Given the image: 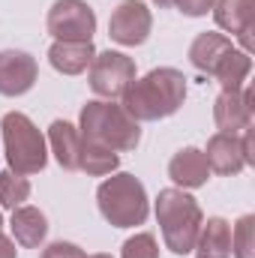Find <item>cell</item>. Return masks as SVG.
I'll use <instances>...</instances> for the list:
<instances>
[{"instance_id":"25","label":"cell","mask_w":255,"mask_h":258,"mask_svg":"<svg viewBox=\"0 0 255 258\" xmlns=\"http://www.w3.org/2000/svg\"><path fill=\"white\" fill-rule=\"evenodd\" d=\"M174 6L189 15V18H198V15H207L213 9V0H174Z\"/></svg>"},{"instance_id":"17","label":"cell","mask_w":255,"mask_h":258,"mask_svg":"<svg viewBox=\"0 0 255 258\" xmlns=\"http://www.w3.org/2000/svg\"><path fill=\"white\" fill-rule=\"evenodd\" d=\"M9 228H12V234H15V240H18L21 246L36 249V246L45 240V234H48V219H45V213H42L39 207L21 204V207L12 210Z\"/></svg>"},{"instance_id":"22","label":"cell","mask_w":255,"mask_h":258,"mask_svg":"<svg viewBox=\"0 0 255 258\" xmlns=\"http://www.w3.org/2000/svg\"><path fill=\"white\" fill-rule=\"evenodd\" d=\"M231 255L234 258H255V216L243 213L234 222L231 231Z\"/></svg>"},{"instance_id":"8","label":"cell","mask_w":255,"mask_h":258,"mask_svg":"<svg viewBox=\"0 0 255 258\" xmlns=\"http://www.w3.org/2000/svg\"><path fill=\"white\" fill-rule=\"evenodd\" d=\"M150 30H153V15H150L147 3H141V0H120L108 18V36L126 48L144 45Z\"/></svg>"},{"instance_id":"5","label":"cell","mask_w":255,"mask_h":258,"mask_svg":"<svg viewBox=\"0 0 255 258\" xmlns=\"http://www.w3.org/2000/svg\"><path fill=\"white\" fill-rule=\"evenodd\" d=\"M96 204L105 222H111L114 228H135L150 213L147 189L135 174H111L108 180H102L96 189Z\"/></svg>"},{"instance_id":"9","label":"cell","mask_w":255,"mask_h":258,"mask_svg":"<svg viewBox=\"0 0 255 258\" xmlns=\"http://www.w3.org/2000/svg\"><path fill=\"white\" fill-rule=\"evenodd\" d=\"M216 24L240 42V51L252 54L255 48V0H213Z\"/></svg>"},{"instance_id":"20","label":"cell","mask_w":255,"mask_h":258,"mask_svg":"<svg viewBox=\"0 0 255 258\" xmlns=\"http://www.w3.org/2000/svg\"><path fill=\"white\" fill-rule=\"evenodd\" d=\"M249 72H252V57H249L246 51H240V48H231V51L222 57V63L216 66L213 78L222 84V90H240V87L246 84Z\"/></svg>"},{"instance_id":"16","label":"cell","mask_w":255,"mask_h":258,"mask_svg":"<svg viewBox=\"0 0 255 258\" xmlns=\"http://www.w3.org/2000/svg\"><path fill=\"white\" fill-rule=\"evenodd\" d=\"M192 252L195 258H228L231 255V225L222 216H210L207 222H201Z\"/></svg>"},{"instance_id":"15","label":"cell","mask_w":255,"mask_h":258,"mask_svg":"<svg viewBox=\"0 0 255 258\" xmlns=\"http://www.w3.org/2000/svg\"><path fill=\"white\" fill-rule=\"evenodd\" d=\"M93 57H96L93 42H60V39H54V45L48 48V63L60 75H81L93 63Z\"/></svg>"},{"instance_id":"19","label":"cell","mask_w":255,"mask_h":258,"mask_svg":"<svg viewBox=\"0 0 255 258\" xmlns=\"http://www.w3.org/2000/svg\"><path fill=\"white\" fill-rule=\"evenodd\" d=\"M120 165V156L117 150L99 144V141H90L81 135V156H78V171L90 174V177H108L114 174Z\"/></svg>"},{"instance_id":"24","label":"cell","mask_w":255,"mask_h":258,"mask_svg":"<svg viewBox=\"0 0 255 258\" xmlns=\"http://www.w3.org/2000/svg\"><path fill=\"white\" fill-rule=\"evenodd\" d=\"M39 258H87V255H84V249H81V246H75V243L54 240V243H48V246L42 249V255H39Z\"/></svg>"},{"instance_id":"14","label":"cell","mask_w":255,"mask_h":258,"mask_svg":"<svg viewBox=\"0 0 255 258\" xmlns=\"http://www.w3.org/2000/svg\"><path fill=\"white\" fill-rule=\"evenodd\" d=\"M231 48H234V45H231V39H228V36L213 33V30H204V33H198V36L192 39L189 63L195 66L198 72H204V75H210V78H213L216 66L222 63V57H225Z\"/></svg>"},{"instance_id":"6","label":"cell","mask_w":255,"mask_h":258,"mask_svg":"<svg viewBox=\"0 0 255 258\" xmlns=\"http://www.w3.org/2000/svg\"><path fill=\"white\" fill-rule=\"evenodd\" d=\"M45 27L60 42H93L96 12L84 0H54V6L48 9Z\"/></svg>"},{"instance_id":"12","label":"cell","mask_w":255,"mask_h":258,"mask_svg":"<svg viewBox=\"0 0 255 258\" xmlns=\"http://www.w3.org/2000/svg\"><path fill=\"white\" fill-rule=\"evenodd\" d=\"M204 159H207V168L216 171V174H240L246 168V156H243V141L240 135H231V132H216L210 135L207 141V150H201Z\"/></svg>"},{"instance_id":"27","label":"cell","mask_w":255,"mask_h":258,"mask_svg":"<svg viewBox=\"0 0 255 258\" xmlns=\"http://www.w3.org/2000/svg\"><path fill=\"white\" fill-rule=\"evenodd\" d=\"M18 255V249H15V243L0 231V258H15Z\"/></svg>"},{"instance_id":"26","label":"cell","mask_w":255,"mask_h":258,"mask_svg":"<svg viewBox=\"0 0 255 258\" xmlns=\"http://www.w3.org/2000/svg\"><path fill=\"white\" fill-rule=\"evenodd\" d=\"M240 141H243V156H246V165H255V135H252V126L243 129Z\"/></svg>"},{"instance_id":"3","label":"cell","mask_w":255,"mask_h":258,"mask_svg":"<svg viewBox=\"0 0 255 258\" xmlns=\"http://www.w3.org/2000/svg\"><path fill=\"white\" fill-rule=\"evenodd\" d=\"M78 132L90 141H99L117 153L135 150L141 141V123L132 120L123 105L111 102V99H90L81 108L78 117Z\"/></svg>"},{"instance_id":"18","label":"cell","mask_w":255,"mask_h":258,"mask_svg":"<svg viewBox=\"0 0 255 258\" xmlns=\"http://www.w3.org/2000/svg\"><path fill=\"white\" fill-rule=\"evenodd\" d=\"M48 147H51L54 159L60 162V168L78 171V156H81V132H78V126H72L66 120H54L48 126Z\"/></svg>"},{"instance_id":"21","label":"cell","mask_w":255,"mask_h":258,"mask_svg":"<svg viewBox=\"0 0 255 258\" xmlns=\"http://www.w3.org/2000/svg\"><path fill=\"white\" fill-rule=\"evenodd\" d=\"M30 198V180L15 171H0V204L15 210Z\"/></svg>"},{"instance_id":"2","label":"cell","mask_w":255,"mask_h":258,"mask_svg":"<svg viewBox=\"0 0 255 258\" xmlns=\"http://www.w3.org/2000/svg\"><path fill=\"white\" fill-rule=\"evenodd\" d=\"M156 222L162 228V240L174 255H189L195 249L204 213L186 189H162L156 195Z\"/></svg>"},{"instance_id":"13","label":"cell","mask_w":255,"mask_h":258,"mask_svg":"<svg viewBox=\"0 0 255 258\" xmlns=\"http://www.w3.org/2000/svg\"><path fill=\"white\" fill-rule=\"evenodd\" d=\"M168 177L177 183V189H198L210 180L207 159L198 147H183L168 162Z\"/></svg>"},{"instance_id":"10","label":"cell","mask_w":255,"mask_h":258,"mask_svg":"<svg viewBox=\"0 0 255 258\" xmlns=\"http://www.w3.org/2000/svg\"><path fill=\"white\" fill-rule=\"evenodd\" d=\"M255 90L249 84H243L240 90H222L213 102V120L219 132H243L252 126V111H255Z\"/></svg>"},{"instance_id":"4","label":"cell","mask_w":255,"mask_h":258,"mask_svg":"<svg viewBox=\"0 0 255 258\" xmlns=\"http://www.w3.org/2000/svg\"><path fill=\"white\" fill-rule=\"evenodd\" d=\"M3 132V153L9 162V171L27 177V174H39L48 162V144L45 135L33 126V120L21 111H9L0 120Z\"/></svg>"},{"instance_id":"28","label":"cell","mask_w":255,"mask_h":258,"mask_svg":"<svg viewBox=\"0 0 255 258\" xmlns=\"http://www.w3.org/2000/svg\"><path fill=\"white\" fill-rule=\"evenodd\" d=\"M156 6H162V9H168V6H174V0H153Z\"/></svg>"},{"instance_id":"30","label":"cell","mask_w":255,"mask_h":258,"mask_svg":"<svg viewBox=\"0 0 255 258\" xmlns=\"http://www.w3.org/2000/svg\"><path fill=\"white\" fill-rule=\"evenodd\" d=\"M0 228H3V216H0Z\"/></svg>"},{"instance_id":"11","label":"cell","mask_w":255,"mask_h":258,"mask_svg":"<svg viewBox=\"0 0 255 258\" xmlns=\"http://www.w3.org/2000/svg\"><path fill=\"white\" fill-rule=\"evenodd\" d=\"M39 66L27 51H0V96H24L36 84Z\"/></svg>"},{"instance_id":"1","label":"cell","mask_w":255,"mask_h":258,"mask_svg":"<svg viewBox=\"0 0 255 258\" xmlns=\"http://www.w3.org/2000/svg\"><path fill=\"white\" fill-rule=\"evenodd\" d=\"M186 99V78L174 66L150 69L147 75L135 78L120 96V105L132 120H162L177 114V108Z\"/></svg>"},{"instance_id":"23","label":"cell","mask_w":255,"mask_h":258,"mask_svg":"<svg viewBox=\"0 0 255 258\" xmlns=\"http://www.w3.org/2000/svg\"><path fill=\"white\" fill-rule=\"evenodd\" d=\"M120 258H159L156 237L150 231H138L135 237H129L120 249Z\"/></svg>"},{"instance_id":"7","label":"cell","mask_w":255,"mask_h":258,"mask_svg":"<svg viewBox=\"0 0 255 258\" xmlns=\"http://www.w3.org/2000/svg\"><path fill=\"white\" fill-rule=\"evenodd\" d=\"M87 81L96 96H105V99L123 96L126 87L135 81V63L123 51H111V48L96 51L93 63L87 66Z\"/></svg>"},{"instance_id":"29","label":"cell","mask_w":255,"mask_h":258,"mask_svg":"<svg viewBox=\"0 0 255 258\" xmlns=\"http://www.w3.org/2000/svg\"><path fill=\"white\" fill-rule=\"evenodd\" d=\"M87 258H114V255H108V252H96V255H87Z\"/></svg>"}]
</instances>
